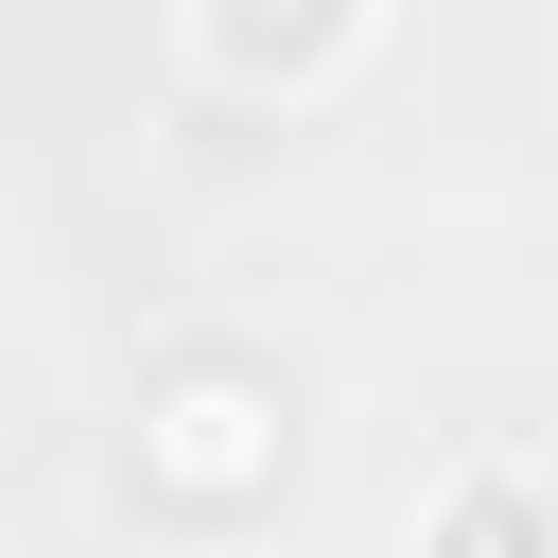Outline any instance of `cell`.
<instances>
[{
  "label": "cell",
  "mask_w": 558,
  "mask_h": 558,
  "mask_svg": "<svg viewBox=\"0 0 558 558\" xmlns=\"http://www.w3.org/2000/svg\"><path fill=\"white\" fill-rule=\"evenodd\" d=\"M122 471H140V506H157V523H192V541H244V523L296 488V384H279L262 349H174V366L140 384V436H122Z\"/></svg>",
  "instance_id": "6da1fadb"
},
{
  "label": "cell",
  "mask_w": 558,
  "mask_h": 558,
  "mask_svg": "<svg viewBox=\"0 0 558 558\" xmlns=\"http://www.w3.org/2000/svg\"><path fill=\"white\" fill-rule=\"evenodd\" d=\"M209 87H244V105H314V87H349L366 52H384V17L366 0H192V35H174Z\"/></svg>",
  "instance_id": "7a4b0ae2"
},
{
  "label": "cell",
  "mask_w": 558,
  "mask_h": 558,
  "mask_svg": "<svg viewBox=\"0 0 558 558\" xmlns=\"http://www.w3.org/2000/svg\"><path fill=\"white\" fill-rule=\"evenodd\" d=\"M401 558H558V471H523V453H453V471L418 488Z\"/></svg>",
  "instance_id": "3957f363"
}]
</instances>
